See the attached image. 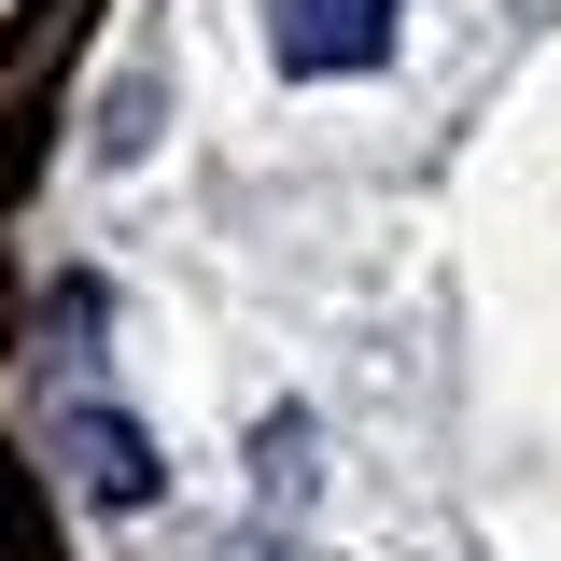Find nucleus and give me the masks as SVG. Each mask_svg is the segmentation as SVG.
Masks as SVG:
<instances>
[{
  "label": "nucleus",
  "mask_w": 561,
  "mask_h": 561,
  "mask_svg": "<svg viewBox=\"0 0 561 561\" xmlns=\"http://www.w3.org/2000/svg\"><path fill=\"white\" fill-rule=\"evenodd\" d=\"M393 14L408 0H267V43H280V70H379Z\"/></svg>",
  "instance_id": "f257e3e1"
},
{
  "label": "nucleus",
  "mask_w": 561,
  "mask_h": 561,
  "mask_svg": "<svg viewBox=\"0 0 561 561\" xmlns=\"http://www.w3.org/2000/svg\"><path fill=\"white\" fill-rule=\"evenodd\" d=\"M84 478H99V491H154V463H140V435H113V421H84Z\"/></svg>",
  "instance_id": "f03ea898"
}]
</instances>
